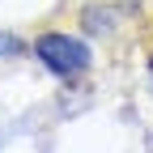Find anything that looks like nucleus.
Returning <instances> with one entry per match:
<instances>
[{
    "label": "nucleus",
    "instance_id": "f257e3e1",
    "mask_svg": "<svg viewBox=\"0 0 153 153\" xmlns=\"http://www.w3.org/2000/svg\"><path fill=\"white\" fill-rule=\"evenodd\" d=\"M34 51H38V60L51 72H60V76H76L89 64V47L76 43V38H68V34H43L34 43Z\"/></svg>",
    "mask_w": 153,
    "mask_h": 153
}]
</instances>
